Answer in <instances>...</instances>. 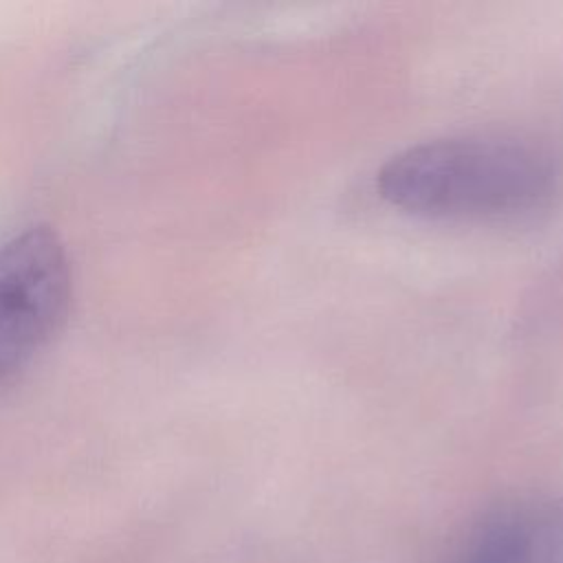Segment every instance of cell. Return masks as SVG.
Returning a JSON list of instances; mask_svg holds the SVG:
<instances>
[{
	"label": "cell",
	"mask_w": 563,
	"mask_h": 563,
	"mask_svg": "<svg viewBox=\"0 0 563 563\" xmlns=\"http://www.w3.org/2000/svg\"><path fill=\"white\" fill-rule=\"evenodd\" d=\"M442 563H563V499L526 497L486 510Z\"/></svg>",
	"instance_id": "3"
},
{
	"label": "cell",
	"mask_w": 563,
	"mask_h": 563,
	"mask_svg": "<svg viewBox=\"0 0 563 563\" xmlns=\"http://www.w3.org/2000/svg\"><path fill=\"white\" fill-rule=\"evenodd\" d=\"M68 297V255L53 229L29 227L0 246V385L51 341Z\"/></svg>",
	"instance_id": "2"
},
{
	"label": "cell",
	"mask_w": 563,
	"mask_h": 563,
	"mask_svg": "<svg viewBox=\"0 0 563 563\" xmlns=\"http://www.w3.org/2000/svg\"><path fill=\"white\" fill-rule=\"evenodd\" d=\"M559 158L539 143L506 134H457L411 145L378 172L394 207L435 220L508 222L552 207Z\"/></svg>",
	"instance_id": "1"
}]
</instances>
